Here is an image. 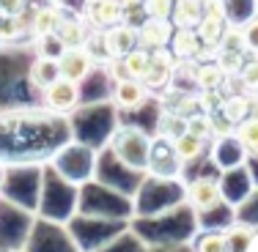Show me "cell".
Instances as JSON below:
<instances>
[{
	"mask_svg": "<svg viewBox=\"0 0 258 252\" xmlns=\"http://www.w3.org/2000/svg\"><path fill=\"white\" fill-rule=\"evenodd\" d=\"M151 137L138 126H124L113 134V153L129 170H149Z\"/></svg>",
	"mask_w": 258,
	"mask_h": 252,
	"instance_id": "6da1fadb",
	"label": "cell"
},
{
	"mask_svg": "<svg viewBox=\"0 0 258 252\" xmlns=\"http://www.w3.org/2000/svg\"><path fill=\"white\" fill-rule=\"evenodd\" d=\"M173 69H176V58L170 50H157L149 55V69L140 82L146 85L149 91H162V88H170V77H173Z\"/></svg>",
	"mask_w": 258,
	"mask_h": 252,
	"instance_id": "7a4b0ae2",
	"label": "cell"
},
{
	"mask_svg": "<svg viewBox=\"0 0 258 252\" xmlns=\"http://www.w3.org/2000/svg\"><path fill=\"white\" fill-rule=\"evenodd\" d=\"M44 104H47V110H52L58 115L75 113L80 104V85L69 82V79H58L55 85H50L44 91Z\"/></svg>",
	"mask_w": 258,
	"mask_h": 252,
	"instance_id": "3957f363",
	"label": "cell"
},
{
	"mask_svg": "<svg viewBox=\"0 0 258 252\" xmlns=\"http://www.w3.org/2000/svg\"><path fill=\"white\" fill-rule=\"evenodd\" d=\"M170 39H173V25L168 20H146L138 28V47H143L146 52L168 50Z\"/></svg>",
	"mask_w": 258,
	"mask_h": 252,
	"instance_id": "277c9868",
	"label": "cell"
},
{
	"mask_svg": "<svg viewBox=\"0 0 258 252\" xmlns=\"http://www.w3.org/2000/svg\"><path fill=\"white\" fill-rule=\"evenodd\" d=\"M181 159L176 156V148H173V140H165V137H157L151 140V151H149V170L157 176H173L179 170Z\"/></svg>",
	"mask_w": 258,
	"mask_h": 252,
	"instance_id": "5b68a950",
	"label": "cell"
},
{
	"mask_svg": "<svg viewBox=\"0 0 258 252\" xmlns=\"http://www.w3.org/2000/svg\"><path fill=\"white\" fill-rule=\"evenodd\" d=\"M58 69H60V79H69V82L80 85L91 74L94 60L88 58V52L83 47H75V50H63V55L58 58Z\"/></svg>",
	"mask_w": 258,
	"mask_h": 252,
	"instance_id": "8992f818",
	"label": "cell"
},
{
	"mask_svg": "<svg viewBox=\"0 0 258 252\" xmlns=\"http://www.w3.org/2000/svg\"><path fill=\"white\" fill-rule=\"evenodd\" d=\"M149 94L151 91L146 88L140 79H124V82L113 85V94L110 96H113V104L118 110H129V113H132V110H140L149 102Z\"/></svg>",
	"mask_w": 258,
	"mask_h": 252,
	"instance_id": "52a82bcc",
	"label": "cell"
},
{
	"mask_svg": "<svg viewBox=\"0 0 258 252\" xmlns=\"http://www.w3.org/2000/svg\"><path fill=\"white\" fill-rule=\"evenodd\" d=\"M85 20L94 30H110L121 25V0H96L85 6Z\"/></svg>",
	"mask_w": 258,
	"mask_h": 252,
	"instance_id": "ba28073f",
	"label": "cell"
},
{
	"mask_svg": "<svg viewBox=\"0 0 258 252\" xmlns=\"http://www.w3.org/2000/svg\"><path fill=\"white\" fill-rule=\"evenodd\" d=\"M55 36L60 39V44L66 50H75V47L85 44V36H88V28H85V20L77 14H60V22L55 28Z\"/></svg>",
	"mask_w": 258,
	"mask_h": 252,
	"instance_id": "9c48e42d",
	"label": "cell"
},
{
	"mask_svg": "<svg viewBox=\"0 0 258 252\" xmlns=\"http://www.w3.org/2000/svg\"><path fill=\"white\" fill-rule=\"evenodd\" d=\"M60 79V69H58V60H50V58H33L28 69V82L30 88L41 91L44 94L50 85H55Z\"/></svg>",
	"mask_w": 258,
	"mask_h": 252,
	"instance_id": "30bf717a",
	"label": "cell"
},
{
	"mask_svg": "<svg viewBox=\"0 0 258 252\" xmlns=\"http://www.w3.org/2000/svg\"><path fill=\"white\" fill-rule=\"evenodd\" d=\"M201 20H204V0H179V3H173L170 25H176V30H195Z\"/></svg>",
	"mask_w": 258,
	"mask_h": 252,
	"instance_id": "8fae6325",
	"label": "cell"
},
{
	"mask_svg": "<svg viewBox=\"0 0 258 252\" xmlns=\"http://www.w3.org/2000/svg\"><path fill=\"white\" fill-rule=\"evenodd\" d=\"M104 36H107V50L113 58H124V55H129L132 50H138V30L124 25V22L110 28V30H104Z\"/></svg>",
	"mask_w": 258,
	"mask_h": 252,
	"instance_id": "7c38bea8",
	"label": "cell"
},
{
	"mask_svg": "<svg viewBox=\"0 0 258 252\" xmlns=\"http://www.w3.org/2000/svg\"><path fill=\"white\" fill-rule=\"evenodd\" d=\"M110 74L104 66H94L91 69V74L80 82V99H88V102H102L104 96H107L110 91Z\"/></svg>",
	"mask_w": 258,
	"mask_h": 252,
	"instance_id": "4fadbf2b",
	"label": "cell"
},
{
	"mask_svg": "<svg viewBox=\"0 0 258 252\" xmlns=\"http://www.w3.org/2000/svg\"><path fill=\"white\" fill-rule=\"evenodd\" d=\"M220 3L231 28H244L253 17H258V0H220Z\"/></svg>",
	"mask_w": 258,
	"mask_h": 252,
	"instance_id": "5bb4252c",
	"label": "cell"
},
{
	"mask_svg": "<svg viewBox=\"0 0 258 252\" xmlns=\"http://www.w3.org/2000/svg\"><path fill=\"white\" fill-rule=\"evenodd\" d=\"M60 14L63 11H58V6H39V9L30 11V33H33V39L55 33V28L60 22Z\"/></svg>",
	"mask_w": 258,
	"mask_h": 252,
	"instance_id": "9a60e30c",
	"label": "cell"
},
{
	"mask_svg": "<svg viewBox=\"0 0 258 252\" xmlns=\"http://www.w3.org/2000/svg\"><path fill=\"white\" fill-rule=\"evenodd\" d=\"M170 44H173V58L176 60H195L204 52V44H201L195 30H176Z\"/></svg>",
	"mask_w": 258,
	"mask_h": 252,
	"instance_id": "2e32d148",
	"label": "cell"
},
{
	"mask_svg": "<svg viewBox=\"0 0 258 252\" xmlns=\"http://www.w3.org/2000/svg\"><path fill=\"white\" fill-rule=\"evenodd\" d=\"M187 195H189L192 208H201V211H206V208L214 206V203H220V187L214 181H209V178H198V181H192Z\"/></svg>",
	"mask_w": 258,
	"mask_h": 252,
	"instance_id": "e0dca14e",
	"label": "cell"
},
{
	"mask_svg": "<svg viewBox=\"0 0 258 252\" xmlns=\"http://www.w3.org/2000/svg\"><path fill=\"white\" fill-rule=\"evenodd\" d=\"M253 110H258V104L250 96H228L223 102V115L231 124H242V121L253 118Z\"/></svg>",
	"mask_w": 258,
	"mask_h": 252,
	"instance_id": "ac0fdd59",
	"label": "cell"
},
{
	"mask_svg": "<svg viewBox=\"0 0 258 252\" xmlns=\"http://www.w3.org/2000/svg\"><path fill=\"white\" fill-rule=\"evenodd\" d=\"M195 82H198L201 91L212 94V91H220V88H223L225 71L220 69L217 63H201V66H198V77H195Z\"/></svg>",
	"mask_w": 258,
	"mask_h": 252,
	"instance_id": "d6986e66",
	"label": "cell"
},
{
	"mask_svg": "<svg viewBox=\"0 0 258 252\" xmlns=\"http://www.w3.org/2000/svg\"><path fill=\"white\" fill-rule=\"evenodd\" d=\"M173 148H176V156L181 159V162H192V159H198L201 153L206 148V140L195 137V134L184 132L179 140H173Z\"/></svg>",
	"mask_w": 258,
	"mask_h": 252,
	"instance_id": "ffe728a7",
	"label": "cell"
},
{
	"mask_svg": "<svg viewBox=\"0 0 258 252\" xmlns=\"http://www.w3.org/2000/svg\"><path fill=\"white\" fill-rule=\"evenodd\" d=\"M157 132L159 137L165 140H179L184 132H187V118H181V115L176 113H162L157 118Z\"/></svg>",
	"mask_w": 258,
	"mask_h": 252,
	"instance_id": "44dd1931",
	"label": "cell"
},
{
	"mask_svg": "<svg viewBox=\"0 0 258 252\" xmlns=\"http://www.w3.org/2000/svg\"><path fill=\"white\" fill-rule=\"evenodd\" d=\"M236 140L242 143L244 151H250V153H255V156H258V115H253V118H247V121L239 124Z\"/></svg>",
	"mask_w": 258,
	"mask_h": 252,
	"instance_id": "7402d4cb",
	"label": "cell"
},
{
	"mask_svg": "<svg viewBox=\"0 0 258 252\" xmlns=\"http://www.w3.org/2000/svg\"><path fill=\"white\" fill-rule=\"evenodd\" d=\"M149 55H151V52H146L143 47H138V50H132L129 55H124V58H121L132 79H143L146 69H149Z\"/></svg>",
	"mask_w": 258,
	"mask_h": 252,
	"instance_id": "603a6c76",
	"label": "cell"
},
{
	"mask_svg": "<svg viewBox=\"0 0 258 252\" xmlns=\"http://www.w3.org/2000/svg\"><path fill=\"white\" fill-rule=\"evenodd\" d=\"M225 236H228V249L231 252H247L250 247H253V241H255V233L250 230V227H244V225L231 227Z\"/></svg>",
	"mask_w": 258,
	"mask_h": 252,
	"instance_id": "cb8c5ba5",
	"label": "cell"
},
{
	"mask_svg": "<svg viewBox=\"0 0 258 252\" xmlns=\"http://www.w3.org/2000/svg\"><path fill=\"white\" fill-rule=\"evenodd\" d=\"M66 47L60 44V39L55 33L50 36H39L36 39V58H50V60H58L60 55H63Z\"/></svg>",
	"mask_w": 258,
	"mask_h": 252,
	"instance_id": "d4e9b609",
	"label": "cell"
},
{
	"mask_svg": "<svg viewBox=\"0 0 258 252\" xmlns=\"http://www.w3.org/2000/svg\"><path fill=\"white\" fill-rule=\"evenodd\" d=\"M143 11L149 20H168L173 14V0H143Z\"/></svg>",
	"mask_w": 258,
	"mask_h": 252,
	"instance_id": "484cf974",
	"label": "cell"
},
{
	"mask_svg": "<svg viewBox=\"0 0 258 252\" xmlns=\"http://www.w3.org/2000/svg\"><path fill=\"white\" fill-rule=\"evenodd\" d=\"M217 52H247L244 50V36H242V28H231L225 30V36H223V41H220V50Z\"/></svg>",
	"mask_w": 258,
	"mask_h": 252,
	"instance_id": "4316f807",
	"label": "cell"
},
{
	"mask_svg": "<svg viewBox=\"0 0 258 252\" xmlns=\"http://www.w3.org/2000/svg\"><path fill=\"white\" fill-rule=\"evenodd\" d=\"M214 63L225 71V77H231V74H239V71H242L244 55L242 52H217V60H214Z\"/></svg>",
	"mask_w": 258,
	"mask_h": 252,
	"instance_id": "83f0119b",
	"label": "cell"
},
{
	"mask_svg": "<svg viewBox=\"0 0 258 252\" xmlns=\"http://www.w3.org/2000/svg\"><path fill=\"white\" fill-rule=\"evenodd\" d=\"M198 252H231L225 233H206L198 241Z\"/></svg>",
	"mask_w": 258,
	"mask_h": 252,
	"instance_id": "f1b7e54d",
	"label": "cell"
},
{
	"mask_svg": "<svg viewBox=\"0 0 258 252\" xmlns=\"http://www.w3.org/2000/svg\"><path fill=\"white\" fill-rule=\"evenodd\" d=\"M239 79H242V85L247 91H258V58L253 60H244V66H242V71H239Z\"/></svg>",
	"mask_w": 258,
	"mask_h": 252,
	"instance_id": "f546056e",
	"label": "cell"
},
{
	"mask_svg": "<svg viewBox=\"0 0 258 252\" xmlns=\"http://www.w3.org/2000/svg\"><path fill=\"white\" fill-rule=\"evenodd\" d=\"M242 36H244V50L253 52L258 58V17H253V20L242 28Z\"/></svg>",
	"mask_w": 258,
	"mask_h": 252,
	"instance_id": "4dcf8cb0",
	"label": "cell"
},
{
	"mask_svg": "<svg viewBox=\"0 0 258 252\" xmlns=\"http://www.w3.org/2000/svg\"><path fill=\"white\" fill-rule=\"evenodd\" d=\"M28 11V0H0V14L20 17Z\"/></svg>",
	"mask_w": 258,
	"mask_h": 252,
	"instance_id": "1f68e13d",
	"label": "cell"
},
{
	"mask_svg": "<svg viewBox=\"0 0 258 252\" xmlns=\"http://www.w3.org/2000/svg\"><path fill=\"white\" fill-rule=\"evenodd\" d=\"M3 178H6V164L0 162V184H3Z\"/></svg>",
	"mask_w": 258,
	"mask_h": 252,
	"instance_id": "d6a6232c",
	"label": "cell"
},
{
	"mask_svg": "<svg viewBox=\"0 0 258 252\" xmlns=\"http://www.w3.org/2000/svg\"><path fill=\"white\" fill-rule=\"evenodd\" d=\"M55 3H63V0H50V6H55Z\"/></svg>",
	"mask_w": 258,
	"mask_h": 252,
	"instance_id": "836d02e7",
	"label": "cell"
},
{
	"mask_svg": "<svg viewBox=\"0 0 258 252\" xmlns=\"http://www.w3.org/2000/svg\"><path fill=\"white\" fill-rule=\"evenodd\" d=\"M253 102H255V104H258V91H255V96H253Z\"/></svg>",
	"mask_w": 258,
	"mask_h": 252,
	"instance_id": "e575fe53",
	"label": "cell"
},
{
	"mask_svg": "<svg viewBox=\"0 0 258 252\" xmlns=\"http://www.w3.org/2000/svg\"><path fill=\"white\" fill-rule=\"evenodd\" d=\"M173 3H179V0H173Z\"/></svg>",
	"mask_w": 258,
	"mask_h": 252,
	"instance_id": "d590c367",
	"label": "cell"
}]
</instances>
